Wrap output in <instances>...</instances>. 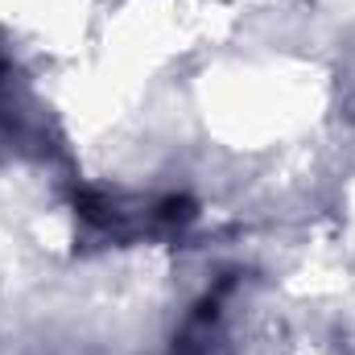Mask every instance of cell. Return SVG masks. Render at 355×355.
I'll list each match as a JSON object with an SVG mask.
<instances>
[{
  "label": "cell",
  "instance_id": "cell-1",
  "mask_svg": "<svg viewBox=\"0 0 355 355\" xmlns=\"http://www.w3.org/2000/svg\"><path fill=\"white\" fill-rule=\"evenodd\" d=\"M75 207H79V215H83L87 223H112L107 202H103L99 194H91V190H79V194H75Z\"/></svg>",
  "mask_w": 355,
  "mask_h": 355
},
{
  "label": "cell",
  "instance_id": "cell-2",
  "mask_svg": "<svg viewBox=\"0 0 355 355\" xmlns=\"http://www.w3.org/2000/svg\"><path fill=\"white\" fill-rule=\"evenodd\" d=\"M162 219L166 223H190L194 219V202L190 198H166L162 202Z\"/></svg>",
  "mask_w": 355,
  "mask_h": 355
}]
</instances>
